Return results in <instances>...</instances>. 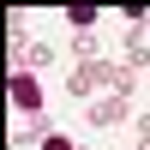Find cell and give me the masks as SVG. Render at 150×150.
I'll use <instances>...</instances> for the list:
<instances>
[{
  "instance_id": "6da1fadb",
  "label": "cell",
  "mask_w": 150,
  "mask_h": 150,
  "mask_svg": "<svg viewBox=\"0 0 150 150\" xmlns=\"http://www.w3.org/2000/svg\"><path fill=\"white\" fill-rule=\"evenodd\" d=\"M12 102H18L24 114H30V108L42 102V90H36V78H30V72H18V78H12Z\"/></svg>"
},
{
  "instance_id": "7a4b0ae2",
  "label": "cell",
  "mask_w": 150,
  "mask_h": 150,
  "mask_svg": "<svg viewBox=\"0 0 150 150\" xmlns=\"http://www.w3.org/2000/svg\"><path fill=\"white\" fill-rule=\"evenodd\" d=\"M90 120H96V126H102V120H120V102H114V96H108V102H96Z\"/></svg>"
},
{
  "instance_id": "3957f363",
  "label": "cell",
  "mask_w": 150,
  "mask_h": 150,
  "mask_svg": "<svg viewBox=\"0 0 150 150\" xmlns=\"http://www.w3.org/2000/svg\"><path fill=\"white\" fill-rule=\"evenodd\" d=\"M42 150H72V138H66V132H48V138H42Z\"/></svg>"
}]
</instances>
